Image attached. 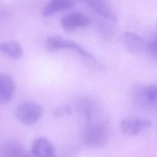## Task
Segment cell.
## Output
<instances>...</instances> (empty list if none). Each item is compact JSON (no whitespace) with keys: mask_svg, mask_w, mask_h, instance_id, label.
Instances as JSON below:
<instances>
[{"mask_svg":"<svg viewBox=\"0 0 157 157\" xmlns=\"http://www.w3.org/2000/svg\"><path fill=\"white\" fill-rule=\"evenodd\" d=\"M83 115L85 119V124L82 131L83 142L94 149L105 146L109 136L108 119L105 112L95 103Z\"/></svg>","mask_w":157,"mask_h":157,"instance_id":"cell-1","label":"cell"},{"mask_svg":"<svg viewBox=\"0 0 157 157\" xmlns=\"http://www.w3.org/2000/svg\"><path fill=\"white\" fill-rule=\"evenodd\" d=\"M45 45L46 48L48 50L54 51L61 49L74 50L88 61L94 65H100L99 61L91 53L87 51L78 43L69 39H66L57 35L48 36L45 39Z\"/></svg>","mask_w":157,"mask_h":157,"instance_id":"cell-2","label":"cell"},{"mask_svg":"<svg viewBox=\"0 0 157 157\" xmlns=\"http://www.w3.org/2000/svg\"><path fill=\"white\" fill-rule=\"evenodd\" d=\"M43 108L40 104L33 101H24L15 109V117L22 124L32 125L36 123L43 115Z\"/></svg>","mask_w":157,"mask_h":157,"instance_id":"cell-3","label":"cell"},{"mask_svg":"<svg viewBox=\"0 0 157 157\" xmlns=\"http://www.w3.org/2000/svg\"><path fill=\"white\" fill-rule=\"evenodd\" d=\"M151 124L150 120L145 118H124L120 122V128L123 134L134 136L150 128Z\"/></svg>","mask_w":157,"mask_h":157,"instance_id":"cell-4","label":"cell"},{"mask_svg":"<svg viewBox=\"0 0 157 157\" xmlns=\"http://www.w3.org/2000/svg\"><path fill=\"white\" fill-rule=\"evenodd\" d=\"M91 22V18L82 12H71L63 15L60 20L61 26L66 30L71 31L77 28L88 26Z\"/></svg>","mask_w":157,"mask_h":157,"instance_id":"cell-5","label":"cell"},{"mask_svg":"<svg viewBox=\"0 0 157 157\" xmlns=\"http://www.w3.org/2000/svg\"><path fill=\"white\" fill-rule=\"evenodd\" d=\"M31 155L33 157H56L52 143L44 137L34 140L31 147Z\"/></svg>","mask_w":157,"mask_h":157,"instance_id":"cell-6","label":"cell"},{"mask_svg":"<svg viewBox=\"0 0 157 157\" xmlns=\"http://www.w3.org/2000/svg\"><path fill=\"white\" fill-rule=\"evenodd\" d=\"M86 6L95 13L112 21H115L117 19L115 10L105 1L101 0H88L85 1Z\"/></svg>","mask_w":157,"mask_h":157,"instance_id":"cell-7","label":"cell"},{"mask_svg":"<svg viewBox=\"0 0 157 157\" xmlns=\"http://www.w3.org/2000/svg\"><path fill=\"white\" fill-rule=\"evenodd\" d=\"M1 157H31L24 145L18 140H8L1 147Z\"/></svg>","mask_w":157,"mask_h":157,"instance_id":"cell-8","label":"cell"},{"mask_svg":"<svg viewBox=\"0 0 157 157\" xmlns=\"http://www.w3.org/2000/svg\"><path fill=\"white\" fill-rule=\"evenodd\" d=\"M15 90V83L13 77L7 74L0 75V102L6 104L12 99Z\"/></svg>","mask_w":157,"mask_h":157,"instance_id":"cell-9","label":"cell"},{"mask_svg":"<svg viewBox=\"0 0 157 157\" xmlns=\"http://www.w3.org/2000/svg\"><path fill=\"white\" fill-rule=\"evenodd\" d=\"M123 40L125 48L132 53H140L146 48L147 44L144 39L134 32H124L123 36Z\"/></svg>","mask_w":157,"mask_h":157,"instance_id":"cell-10","label":"cell"},{"mask_svg":"<svg viewBox=\"0 0 157 157\" xmlns=\"http://www.w3.org/2000/svg\"><path fill=\"white\" fill-rule=\"evenodd\" d=\"M139 101L147 106L157 108V85H146L137 91Z\"/></svg>","mask_w":157,"mask_h":157,"instance_id":"cell-11","label":"cell"},{"mask_svg":"<svg viewBox=\"0 0 157 157\" xmlns=\"http://www.w3.org/2000/svg\"><path fill=\"white\" fill-rule=\"evenodd\" d=\"M0 50L3 55L13 59L21 58L24 54L21 45L14 40H8L1 42Z\"/></svg>","mask_w":157,"mask_h":157,"instance_id":"cell-12","label":"cell"},{"mask_svg":"<svg viewBox=\"0 0 157 157\" xmlns=\"http://www.w3.org/2000/svg\"><path fill=\"white\" fill-rule=\"evenodd\" d=\"M75 1L70 0H52L48 1L42 9V14L44 17L50 16L59 11L71 7Z\"/></svg>","mask_w":157,"mask_h":157,"instance_id":"cell-13","label":"cell"},{"mask_svg":"<svg viewBox=\"0 0 157 157\" xmlns=\"http://www.w3.org/2000/svg\"><path fill=\"white\" fill-rule=\"evenodd\" d=\"M72 112L71 108L67 105H63L55 109L52 112L54 117H60L63 115L70 114Z\"/></svg>","mask_w":157,"mask_h":157,"instance_id":"cell-14","label":"cell"},{"mask_svg":"<svg viewBox=\"0 0 157 157\" xmlns=\"http://www.w3.org/2000/svg\"><path fill=\"white\" fill-rule=\"evenodd\" d=\"M146 49L151 56L157 58V39L148 42L147 44Z\"/></svg>","mask_w":157,"mask_h":157,"instance_id":"cell-15","label":"cell"}]
</instances>
